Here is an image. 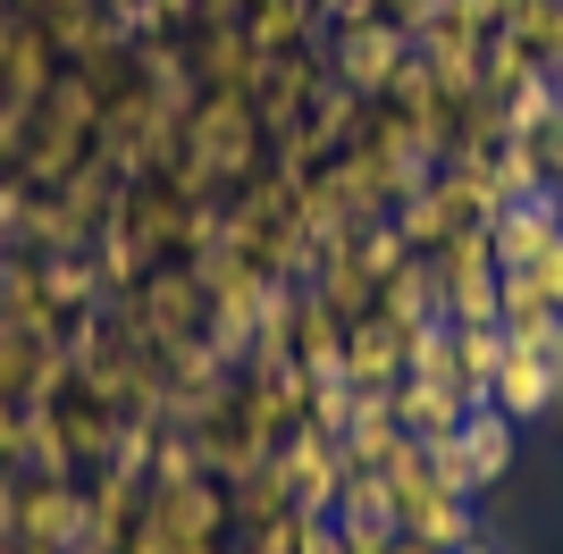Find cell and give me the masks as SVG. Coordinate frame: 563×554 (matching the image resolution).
<instances>
[{
	"label": "cell",
	"instance_id": "6da1fadb",
	"mask_svg": "<svg viewBox=\"0 0 563 554\" xmlns=\"http://www.w3.org/2000/svg\"><path fill=\"white\" fill-rule=\"evenodd\" d=\"M555 395H563V320H505L488 403L505 420H530V412H555Z\"/></svg>",
	"mask_w": 563,
	"mask_h": 554
},
{
	"label": "cell",
	"instance_id": "7a4b0ae2",
	"mask_svg": "<svg viewBox=\"0 0 563 554\" xmlns=\"http://www.w3.org/2000/svg\"><path fill=\"white\" fill-rule=\"evenodd\" d=\"M555 412H563V395H555Z\"/></svg>",
	"mask_w": 563,
	"mask_h": 554
}]
</instances>
